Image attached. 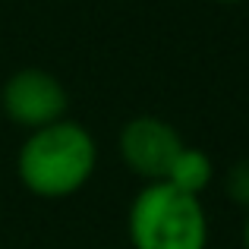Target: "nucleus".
<instances>
[{"mask_svg":"<svg viewBox=\"0 0 249 249\" xmlns=\"http://www.w3.org/2000/svg\"><path fill=\"white\" fill-rule=\"evenodd\" d=\"M98 167V145L76 120H57L32 129L16 155L19 183L38 199H67L91 180Z\"/></svg>","mask_w":249,"mask_h":249,"instance_id":"nucleus-1","label":"nucleus"},{"mask_svg":"<svg viewBox=\"0 0 249 249\" xmlns=\"http://www.w3.org/2000/svg\"><path fill=\"white\" fill-rule=\"evenodd\" d=\"M126 233L133 249H208V214L199 196L145 183L129 202Z\"/></svg>","mask_w":249,"mask_h":249,"instance_id":"nucleus-2","label":"nucleus"},{"mask_svg":"<svg viewBox=\"0 0 249 249\" xmlns=\"http://www.w3.org/2000/svg\"><path fill=\"white\" fill-rule=\"evenodd\" d=\"M0 104H3V114L10 117V123L32 133V129L63 120L70 95L54 73H48L41 67H25V70H16L3 82Z\"/></svg>","mask_w":249,"mask_h":249,"instance_id":"nucleus-3","label":"nucleus"},{"mask_svg":"<svg viewBox=\"0 0 249 249\" xmlns=\"http://www.w3.org/2000/svg\"><path fill=\"white\" fill-rule=\"evenodd\" d=\"M183 145L186 142L180 139V133L167 120L145 114L123 123L120 139H117L123 164L145 183H164Z\"/></svg>","mask_w":249,"mask_h":249,"instance_id":"nucleus-4","label":"nucleus"},{"mask_svg":"<svg viewBox=\"0 0 249 249\" xmlns=\"http://www.w3.org/2000/svg\"><path fill=\"white\" fill-rule=\"evenodd\" d=\"M212 177H214L212 158H208L202 148L183 145V152L177 155V161H174V167H170L164 183L183 189V193H189V196H202L208 189V183H212Z\"/></svg>","mask_w":249,"mask_h":249,"instance_id":"nucleus-5","label":"nucleus"},{"mask_svg":"<svg viewBox=\"0 0 249 249\" xmlns=\"http://www.w3.org/2000/svg\"><path fill=\"white\" fill-rule=\"evenodd\" d=\"M224 189H227V199L233 205H243L249 208V161H237L224 177Z\"/></svg>","mask_w":249,"mask_h":249,"instance_id":"nucleus-6","label":"nucleus"},{"mask_svg":"<svg viewBox=\"0 0 249 249\" xmlns=\"http://www.w3.org/2000/svg\"><path fill=\"white\" fill-rule=\"evenodd\" d=\"M243 246L249 249V214H246V224H243Z\"/></svg>","mask_w":249,"mask_h":249,"instance_id":"nucleus-7","label":"nucleus"},{"mask_svg":"<svg viewBox=\"0 0 249 249\" xmlns=\"http://www.w3.org/2000/svg\"><path fill=\"white\" fill-rule=\"evenodd\" d=\"M218 3H243V0H218Z\"/></svg>","mask_w":249,"mask_h":249,"instance_id":"nucleus-8","label":"nucleus"}]
</instances>
